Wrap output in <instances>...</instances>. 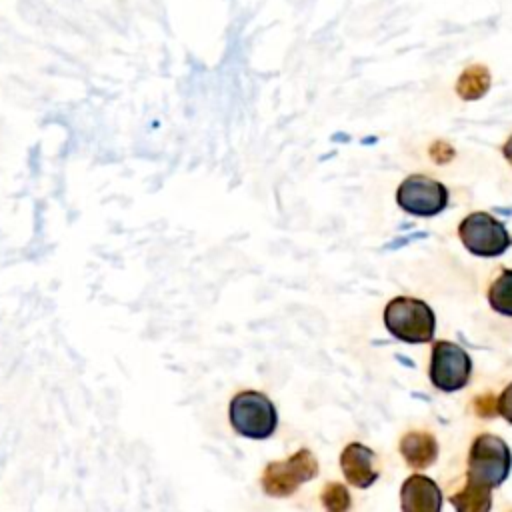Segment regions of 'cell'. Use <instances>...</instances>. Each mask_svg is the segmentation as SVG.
I'll list each match as a JSON object with an SVG mask.
<instances>
[{
	"label": "cell",
	"instance_id": "cell-12",
	"mask_svg": "<svg viewBox=\"0 0 512 512\" xmlns=\"http://www.w3.org/2000/svg\"><path fill=\"white\" fill-rule=\"evenodd\" d=\"M490 90V70L484 64H472L462 70L456 82V94L470 102L482 98Z\"/></svg>",
	"mask_w": 512,
	"mask_h": 512
},
{
	"label": "cell",
	"instance_id": "cell-8",
	"mask_svg": "<svg viewBox=\"0 0 512 512\" xmlns=\"http://www.w3.org/2000/svg\"><path fill=\"white\" fill-rule=\"evenodd\" d=\"M400 504L402 512H440L442 492L428 476L414 474L402 484Z\"/></svg>",
	"mask_w": 512,
	"mask_h": 512
},
{
	"label": "cell",
	"instance_id": "cell-2",
	"mask_svg": "<svg viewBox=\"0 0 512 512\" xmlns=\"http://www.w3.org/2000/svg\"><path fill=\"white\" fill-rule=\"evenodd\" d=\"M230 424L246 438H268L278 426V414L270 398L256 390H244L230 402Z\"/></svg>",
	"mask_w": 512,
	"mask_h": 512
},
{
	"label": "cell",
	"instance_id": "cell-16",
	"mask_svg": "<svg viewBox=\"0 0 512 512\" xmlns=\"http://www.w3.org/2000/svg\"><path fill=\"white\" fill-rule=\"evenodd\" d=\"M430 156H432V160H434L436 164H444V162H448V160L454 158V148H452L448 142H444V140H436V142L430 146Z\"/></svg>",
	"mask_w": 512,
	"mask_h": 512
},
{
	"label": "cell",
	"instance_id": "cell-17",
	"mask_svg": "<svg viewBox=\"0 0 512 512\" xmlns=\"http://www.w3.org/2000/svg\"><path fill=\"white\" fill-rule=\"evenodd\" d=\"M496 410H498V414H502L512 424V384H508L504 388V392L498 396Z\"/></svg>",
	"mask_w": 512,
	"mask_h": 512
},
{
	"label": "cell",
	"instance_id": "cell-4",
	"mask_svg": "<svg viewBox=\"0 0 512 512\" xmlns=\"http://www.w3.org/2000/svg\"><path fill=\"white\" fill-rule=\"evenodd\" d=\"M458 238L468 252L482 258L500 256L512 244V238L506 226L488 212L468 214L458 224Z\"/></svg>",
	"mask_w": 512,
	"mask_h": 512
},
{
	"label": "cell",
	"instance_id": "cell-13",
	"mask_svg": "<svg viewBox=\"0 0 512 512\" xmlns=\"http://www.w3.org/2000/svg\"><path fill=\"white\" fill-rule=\"evenodd\" d=\"M488 304L494 312L512 316V270L504 268L488 288Z\"/></svg>",
	"mask_w": 512,
	"mask_h": 512
},
{
	"label": "cell",
	"instance_id": "cell-11",
	"mask_svg": "<svg viewBox=\"0 0 512 512\" xmlns=\"http://www.w3.org/2000/svg\"><path fill=\"white\" fill-rule=\"evenodd\" d=\"M456 512H490L492 508V488L466 478L460 492L450 496Z\"/></svg>",
	"mask_w": 512,
	"mask_h": 512
},
{
	"label": "cell",
	"instance_id": "cell-18",
	"mask_svg": "<svg viewBox=\"0 0 512 512\" xmlns=\"http://www.w3.org/2000/svg\"><path fill=\"white\" fill-rule=\"evenodd\" d=\"M502 156H504L506 162L512 166V136L504 142V146H502Z\"/></svg>",
	"mask_w": 512,
	"mask_h": 512
},
{
	"label": "cell",
	"instance_id": "cell-14",
	"mask_svg": "<svg viewBox=\"0 0 512 512\" xmlns=\"http://www.w3.org/2000/svg\"><path fill=\"white\" fill-rule=\"evenodd\" d=\"M322 504L328 512H348L350 510V494L344 484L330 482L322 488Z\"/></svg>",
	"mask_w": 512,
	"mask_h": 512
},
{
	"label": "cell",
	"instance_id": "cell-1",
	"mask_svg": "<svg viewBox=\"0 0 512 512\" xmlns=\"http://www.w3.org/2000/svg\"><path fill=\"white\" fill-rule=\"evenodd\" d=\"M384 324L394 338L408 344H422L432 340L436 316L424 300L396 296L384 308Z\"/></svg>",
	"mask_w": 512,
	"mask_h": 512
},
{
	"label": "cell",
	"instance_id": "cell-7",
	"mask_svg": "<svg viewBox=\"0 0 512 512\" xmlns=\"http://www.w3.org/2000/svg\"><path fill=\"white\" fill-rule=\"evenodd\" d=\"M472 374V360L468 352L448 340H438L432 346L430 358V380L444 392L460 390L468 384Z\"/></svg>",
	"mask_w": 512,
	"mask_h": 512
},
{
	"label": "cell",
	"instance_id": "cell-9",
	"mask_svg": "<svg viewBox=\"0 0 512 512\" xmlns=\"http://www.w3.org/2000/svg\"><path fill=\"white\" fill-rule=\"evenodd\" d=\"M340 466L346 480L358 488H368L378 478L376 456L364 444H348L340 454Z\"/></svg>",
	"mask_w": 512,
	"mask_h": 512
},
{
	"label": "cell",
	"instance_id": "cell-19",
	"mask_svg": "<svg viewBox=\"0 0 512 512\" xmlns=\"http://www.w3.org/2000/svg\"><path fill=\"white\" fill-rule=\"evenodd\" d=\"M510 512H512V510H510Z\"/></svg>",
	"mask_w": 512,
	"mask_h": 512
},
{
	"label": "cell",
	"instance_id": "cell-10",
	"mask_svg": "<svg viewBox=\"0 0 512 512\" xmlns=\"http://www.w3.org/2000/svg\"><path fill=\"white\" fill-rule=\"evenodd\" d=\"M400 452L408 466L412 468H426L438 456V442L428 432H408L400 440Z\"/></svg>",
	"mask_w": 512,
	"mask_h": 512
},
{
	"label": "cell",
	"instance_id": "cell-5",
	"mask_svg": "<svg viewBox=\"0 0 512 512\" xmlns=\"http://www.w3.org/2000/svg\"><path fill=\"white\" fill-rule=\"evenodd\" d=\"M398 206L418 218L440 214L448 206V188L424 174H412L396 190Z\"/></svg>",
	"mask_w": 512,
	"mask_h": 512
},
{
	"label": "cell",
	"instance_id": "cell-6",
	"mask_svg": "<svg viewBox=\"0 0 512 512\" xmlns=\"http://www.w3.org/2000/svg\"><path fill=\"white\" fill-rule=\"evenodd\" d=\"M318 474V462L306 448L282 462H270L262 474V488L270 496H290L300 484Z\"/></svg>",
	"mask_w": 512,
	"mask_h": 512
},
{
	"label": "cell",
	"instance_id": "cell-3",
	"mask_svg": "<svg viewBox=\"0 0 512 512\" xmlns=\"http://www.w3.org/2000/svg\"><path fill=\"white\" fill-rule=\"evenodd\" d=\"M512 456L508 444L492 434H482L472 442L468 454V478L490 488L500 486L510 472Z\"/></svg>",
	"mask_w": 512,
	"mask_h": 512
},
{
	"label": "cell",
	"instance_id": "cell-15",
	"mask_svg": "<svg viewBox=\"0 0 512 512\" xmlns=\"http://www.w3.org/2000/svg\"><path fill=\"white\" fill-rule=\"evenodd\" d=\"M474 412L482 418H492L498 410H496V398L488 392V394H480L474 398Z\"/></svg>",
	"mask_w": 512,
	"mask_h": 512
}]
</instances>
